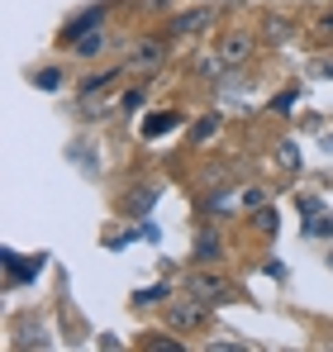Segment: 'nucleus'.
I'll return each instance as SVG.
<instances>
[{"label":"nucleus","instance_id":"1","mask_svg":"<svg viewBox=\"0 0 333 352\" xmlns=\"http://www.w3.org/2000/svg\"><path fill=\"white\" fill-rule=\"evenodd\" d=\"M166 319H171L176 329H205V319H210V300L186 295V300H176V305L166 309Z\"/></svg>","mask_w":333,"mask_h":352},{"label":"nucleus","instance_id":"2","mask_svg":"<svg viewBox=\"0 0 333 352\" xmlns=\"http://www.w3.org/2000/svg\"><path fill=\"white\" fill-rule=\"evenodd\" d=\"M186 291L200 295V300H210V305H219V300L233 295V286H228L224 276H215V272H191V276H186Z\"/></svg>","mask_w":333,"mask_h":352},{"label":"nucleus","instance_id":"3","mask_svg":"<svg viewBox=\"0 0 333 352\" xmlns=\"http://www.w3.org/2000/svg\"><path fill=\"white\" fill-rule=\"evenodd\" d=\"M215 58H219L224 67H243V62L253 58V34H243V29H238V34H224Z\"/></svg>","mask_w":333,"mask_h":352},{"label":"nucleus","instance_id":"4","mask_svg":"<svg viewBox=\"0 0 333 352\" xmlns=\"http://www.w3.org/2000/svg\"><path fill=\"white\" fill-rule=\"evenodd\" d=\"M162 58H166L162 43H158V38H143V43L129 53V67H133V72H158V67H162Z\"/></svg>","mask_w":333,"mask_h":352},{"label":"nucleus","instance_id":"5","mask_svg":"<svg viewBox=\"0 0 333 352\" xmlns=\"http://www.w3.org/2000/svg\"><path fill=\"white\" fill-rule=\"evenodd\" d=\"M210 19H215V10H191V14H181V19H176V34H200Z\"/></svg>","mask_w":333,"mask_h":352},{"label":"nucleus","instance_id":"6","mask_svg":"<svg viewBox=\"0 0 333 352\" xmlns=\"http://www.w3.org/2000/svg\"><path fill=\"white\" fill-rule=\"evenodd\" d=\"M100 19H105V10H100V5H96V10H86L81 19H72V29H67V38H81V34H91V29H96Z\"/></svg>","mask_w":333,"mask_h":352},{"label":"nucleus","instance_id":"7","mask_svg":"<svg viewBox=\"0 0 333 352\" xmlns=\"http://www.w3.org/2000/svg\"><path fill=\"white\" fill-rule=\"evenodd\" d=\"M166 129H176V115H153V119H143V133H148V138H162Z\"/></svg>","mask_w":333,"mask_h":352},{"label":"nucleus","instance_id":"8","mask_svg":"<svg viewBox=\"0 0 333 352\" xmlns=\"http://www.w3.org/2000/svg\"><path fill=\"white\" fill-rule=\"evenodd\" d=\"M76 53H81V58H91V53H100V29H91V34H81V38H76Z\"/></svg>","mask_w":333,"mask_h":352},{"label":"nucleus","instance_id":"9","mask_svg":"<svg viewBox=\"0 0 333 352\" xmlns=\"http://www.w3.org/2000/svg\"><path fill=\"white\" fill-rule=\"evenodd\" d=\"M305 234H333V219L329 214H314V219L305 224Z\"/></svg>","mask_w":333,"mask_h":352},{"label":"nucleus","instance_id":"10","mask_svg":"<svg viewBox=\"0 0 333 352\" xmlns=\"http://www.w3.org/2000/svg\"><path fill=\"white\" fill-rule=\"evenodd\" d=\"M195 252H200V257H215V252H219V238H215V234H205L200 243H195Z\"/></svg>","mask_w":333,"mask_h":352},{"label":"nucleus","instance_id":"11","mask_svg":"<svg viewBox=\"0 0 333 352\" xmlns=\"http://www.w3.org/2000/svg\"><path fill=\"white\" fill-rule=\"evenodd\" d=\"M267 34H272V43H286V38H290V29H286V19H272V24H267Z\"/></svg>","mask_w":333,"mask_h":352},{"label":"nucleus","instance_id":"12","mask_svg":"<svg viewBox=\"0 0 333 352\" xmlns=\"http://www.w3.org/2000/svg\"><path fill=\"white\" fill-rule=\"evenodd\" d=\"M153 200H158V190H138V195H133V200H129V205H133V210H148V205H153Z\"/></svg>","mask_w":333,"mask_h":352},{"label":"nucleus","instance_id":"13","mask_svg":"<svg viewBox=\"0 0 333 352\" xmlns=\"http://www.w3.org/2000/svg\"><path fill=\"white\" fill-rule=\"evenodd\" d=\"M138 300H143V305H158V300H166V291H162V286H153V291L138 295Z\"/></svg>","mask_w":333,"mask_h":352},{"label":"nucleus","instance_id":"14","mask_svg":"<svg viewBox=\"0 0 333 352\" xmlns=\"http://www.w3.org/2000/svg\"><path fill=\"white\" fill-rule=\"evenodd\" d=\"M57 81H62V76H57V72H39V86H43V91H53Z\"/></svg>","mask_w":333,"mask_h":352},{"label":"nucleus","instance_id":"15","mask_svg":"<svg viewBox=\"0 0 333 352\" xmlns=\"http://www.w3.org/2000/svg\"><path fill=\"white\" fill-rule=\"evenodd\" d=\"M319 34H324V38H333V14H324V19H319Z\"/></svg>","mask_w":333,"mask_h":352},{"label":"nucleus","instance_id":"16","mask_svg":"<svg viewBox=\"0 0 333 352\" xmlns=\"http://www.w3.org/2000/svg\"><path fill=\"white\" fill-rule=\"evenodd\" d=\"M319 76H333V58H319Z\"/></svg>","mask_w":333,"mask_h":352}]
</instances>
